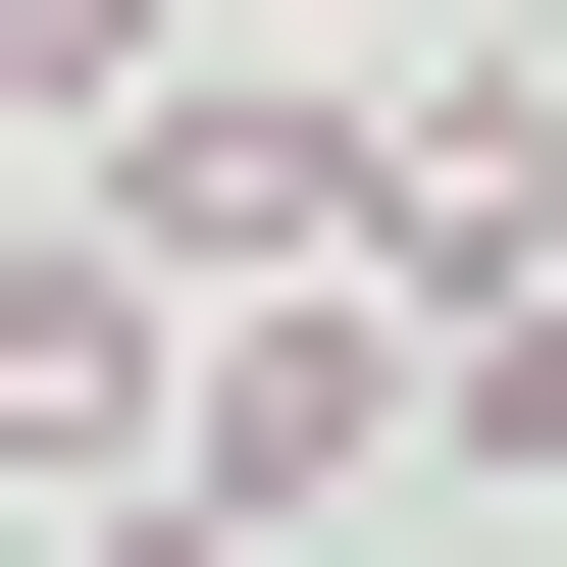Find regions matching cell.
Returning <instances> with one entry per match:
<instances>
[{"label":"cell","mask_w":567,"mask_h":567,"mask_svg":"<svg viewBox=\"0 0 567 567\" xmlns=\"http://www.w3.org/2000/svg\"><path fill=\"white\" fill-rule=\"evenodd\" d=\"M155 464H207V516H361V464H413V258H361V310H207Z\"/></svg>","instance_id":"cell-1"},{"label":"cell","mask_w":567,"mask_h":567,"mask_svg":"<svg viewBox=\"0 0 567 567\" xmlns=\"http://www.w3.org/2000/svg\"><path fill=\"white\" fill-rule=\"evenodd\" d=\"M104 413H207V310H155V258L52 207V258H0V464H104Z\"/></svg>","instance_id":"cell-2"},{"label":"cell","mask_w":567,"mask_h":567,"mask_svg":"<svg viewBox=\"0 0 567 567\" xmlns=\"http://www.w3.org/2000/svg\"><path fill=\"white\" fill-rule=\"evenodd\" d=\"M155 52H207V0H0V155H104V104H155Z\"/></svg>","instance_id":"cell-3"},{"label":"cell","mask_w":567,"mask_h":567,"mask_svg":"<svg viewBox=\"0 0 567 567\" xmlns=\"http://www.w3.org/2000/svg\"><path fill=\"white\" fill-rule=\"evenodd\" d=\"M52 567H310V516H207V464H104V516H52Z\"/></svg>","instance_id":"cell-4"},{"label":"cell","mask_w":567,"mask_h":567,"mask_svg":"<svg viewBox=\"0 0 567 567\" xmlns=\"http://www.w3.org/2000/svg\"><path fill=\"white\" fill-rule=\"evenodd\" d=\"M258 52H413V0H258Z\"/></svg>","instance_id":"cell-5"}]
</instances>
